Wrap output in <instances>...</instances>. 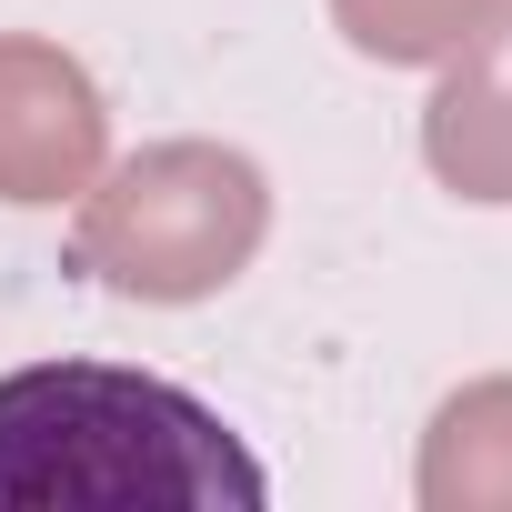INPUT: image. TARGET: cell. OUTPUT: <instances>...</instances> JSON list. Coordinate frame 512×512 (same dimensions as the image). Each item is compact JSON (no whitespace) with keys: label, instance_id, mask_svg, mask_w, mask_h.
<instances>
[{"label":"cell","instance_id":"7a4b0ae2","mask_svg":"<svg viewBox=\"0 0 512 512\" xmlns=\"http://www.w3.org/2000/svg\"><path fill=\"white\" fill-rule=\"evenodd\" d=\"M251 241H262V171L241 151H201V141H171V151H141L81 221V262L111 282V292H141V302H201L221 292Z\"/></svg>","mask_w":512,"mask_h":512},{"label":"cell","instance_id":"3957f363","mask_svg":"<svg viewBox=\"0 0 512 512\" xmlns=\"http://www.w3.org/2000/svg\"><path fill=\"white\" fill-rule=\"evenodd\" d=\"M101 151V101L71 61L0 41V201H71Z\"/></svg>","mask_w":512,"mask_h":512},{"label":"cell","instance_id":"5b68a950","mask_svg":"<svg viewBox=\"0 0 512 512\" xmlns=\"http://www.w3.org/2000/svg\"><path fill=\"white\" fill-rule=\"evenodd\" d=\"M422 502L432 512H472V502H512V382H482L462 402H442L432 452H422Z\"/></svg>","mask_w":512,"mask_h":512},{"label":"cell","instance_id":"277c9868","mask_svg":"<svg viewBox=\"0 0 512 512\" xmlns=\"http://www.w3.org/2000/svg\"><path fill=\"white\" fill-rule=\"evenodd\" d=\"M422 141H432V171L462 201H512V21L502 31H472V51L442 81Z\"/></svg>","mask_w":512,"mask_h":512},{"label":"cell","instance_id":"6da1fadb","mask_svg":"<svg viewBox=\"0 0 512 512\" xmlns=\"http://www.w3.org/2000/svg\"><path fill=\"white\" fill-rule=\"evenodd\" d=\"M272 472L181 382L31 362L0 382V512H262Z\"/></svg>","mask_w":512,"mask_h":512},{"label":"cell","instance_id":"8992f818","mask_svg":"<svg viewBox=\"0 0 512 512\" xmlns=\"http://www.w3.org/2000/svg\"><path fill=\"white\" fill-rule=\"evenodd\" d=\"M482 11H492V0H342V31L372 61H432V51L472 41Z\"/></svg>","mask_w":512,"mask_h":512}]
</instances>
